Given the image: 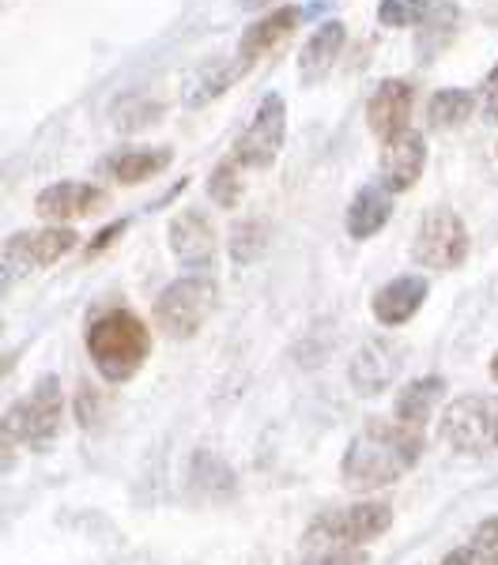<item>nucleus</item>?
I'll return each mask as SVG.
<instances>
[{
  "label": "nucleus",
  "instance_id": "1",
  "mask_svg": "<svg viewBox=\"0 0 498 565\" xmlns=\"http://www.w3.org/2000/svg\"><path fill=\"white\" fill-rule=\"evenodd\" d=\"M423 457V430H412L404 423H378L362 426L351 437L348 452L340 460L343 487L356 490V494H370V490L393 487L396 479H404L407 471L420 463Z\"/></svg>",
  "mask_w": 498,
  "mask_h": 565
},
{
  "label": "nucleus",
  "instance_id": "2",
  "mask_svg": "<svg viewBox=\"0 0 498 565\" xmlns=\"http://www.w3.org/2000/svg\"><path fill=\"white\" fill-rule=\"evenodd\" d=\"M87 354L106 381H129L151 354V332L129 309H106L87 328Z\"/></svg>",
  "mask_w": 498,
  "mask_h": 565
},
{
  "label": "nucleus",
  "instance_id": "3",
  "mask_svg": "<svg viewBox=\"0 0 498 565\" xmlns=\"http://www.w3.org/2000/svg\"><path fill=\"white\" fill-rule=\"evenodd\" d=\"M65 426V388L53 373L34 381V388L23 399H15L4 412V449L8 445H50Z\"/></svg>",
  "mask_w": 498,
  "mask_h": 565
},
{
  "label": "nucleus",
  "instance_id": "4",
  "mask_svg": "<svg viewBox=\"0 0 498 565\" xmlns=\"http://www.w3.org/2000/svg\"><path fill=\"white\" fill-rule=\"evenodd\" d=\"M442 441L457 457H491L498 449V396H460L438 423Z\"/></svg>",
  "mask_w": 498,
  "mask_h": 565
},
{
  "label": "nucleus",
  "instance_id": "5",
  "mask_svg": "<svg viewBox=\"0 0 498 565\" xmlns=\"http://www.w3.org/2000/svg\"><path fill=\"white\" fill-rule=\"evenodd\" d=\"M220 306V287L208 276H186L174 279L156 298V324L170 340H189L204 328L208 317Z\"/></svg>",
  "mask_w": 498,
  "mask_h": 565
},
{
  "label": "nucleus",
  "instance_id": "6",
  "mask_svg": "<svg viewBox=\"0 0 498 565\" xmlns=\"http://www.w3.org/2000/svg\"><path fill=\"white\" fill-rule=\"evenodd\" d=\"M393 524V505L389 501H359L348 509H329L306 527V540L329 551H359L362 543L378 540Z\"/></svg>",
  "mask_w": 498,
  "mask_h": 565
},
{
  "label": "nucleus",
  "instance_id": "7",
  "mask_svg": "<svg viewBox=\"0 0 498 565\" xmlns=\"http://www.w3.org/2000/svg\"><path fill=\"white\" fill-rule=\"evenodd\" d=\"M412 260L427 271H453L468 260V226L453 207H434L423 215L412 242Z\"/></svg>",
  "mask_w": 498,
  "mask_h": 565
},
{
  "label": "nucleus",
  "instance_id": "8",
  "mask_svg": "<svg viewBox=\"0 0 498 565\" xmlns=\"http://www.w3.org/2000/svg\"><path fill=\"white\" fill-rule=\"evenodd\" d=\"M284 140H287V103L279 90H268L261 98L257 114H253L250 129L234 143L231 159L242 170H268L279 159V151H284Z\"/></svg>",
  "mask_w": 498,
  "mask_h": 565
},
{
  "label": "nucleus",
  "instance_id": "9",
  "mask_svg": "<svg viewBox=\"0 0 498 565\" xmlns=\"http://www.w3.org/2000/svg\"><path fill=\"white\" fill-rule=\"evenodd\" d=\"M76 249V234L68 226H45V231H20L4 242V282L20 279L34 268H50L65 253Z\"/></svg>",
  "mask_w": 498,
  "mask_h": 565
},
{
  "label": "nucleus",
  "instance_id": "10",
  "mask_svg": "<svg viewBox=\"0 0 498 565\" xmlns=\"http://www.w3.org/2000/svg\"><path fill=\"white\" fill-rule=\"evenodd\" d=\"M298 20H303V8L284 4V8H276V12H268L265 20L250 23L246 31H242V39H239V61H234L239 72H250L257 61H265L268 53H276L279 45L295 34Z\"/></svg>",
  "mask_w": 498,
  "mask_h": 565
},
{
  "label": "nucleus",
  "instance_id": "11",
  "mask_svg": "<svg viewBox=\"0 0 498 565\" xmlns=\"http://www.w3.org/2000/svg\"><path fill=\"white\" fill-rule=\"evenodd\" d=\"M412 106H415V87L407 84V79H382L374 95H370V103H367L370 132H374L382 143H389L393 136L407 132Z\"/></svg>",
  "mask_w": 498,
  "mask_h": 565
},
{
  "label": "nucleus",
  "instance_id": "12",
  "mask_svg": "<svg viewBox=\"0 0 498 565\" xmlns=\"http://www.w3.org/2000/svg\"><path fill=\"white\" fill-rule=\"evenodd\" d=\"M106 207V193L87 181H57V185L42 189L34 200V212L50 223H76V218H91Z\"/></svg>",
  "mask_w": 498,
  "mask_h": 565
},
{
  "label": "nucleus",
  "instance_id": "13",
  "mask_svg": "<svg viewBox=\"0 0 498 565\" xmlns=\"http://www.w3.org/2000/svg\"><path fill=\"white\" fill-rule=\"evenodd\" d=\"M423 167H427V140H423V132L407 129L382 148L378 170H382V185L389 193H407L423 178Z\"/></svg>",
  "mask_w": 498,
  "mask_h": 565
},
{
  "label": "nucleus",
  "instance_id": "14",
  "mask_svg": "<svg viewBox=\"0 0 498 565\" xmlns=\"http://www.w3.org/2000/svg\"><path fill=\"white\" fill-rule=\"evenodd\" d=\"M167 234H170V249H174V257L181 264H189V268H197V271L212 268L215 231H212V223H208V215L201 212V207H186V212H178L174 218H170Z\"/></svg>",
  "mask_w": 498,
  "mask_h": 565
},
{
  "label": "nucleus",
  "instance_id": "15",
  "mask_svg": "<svg viewBox=\"0 0 498 565\" xmlns=\"http://www.w3.org/2000/svg\"><path fill=\"white\" fill-rule=\"evenodd\" d=\"M404 366V354L396 343L389 340H370L362 343L359 354L351 359V385H356L359 396H378V392H385L389 385L396 381V373Z\"/></svg>",
  "mask_w": 498,
  "mask_h": 565
},
{
  "label": "nucleus",
  "instance_id": "16",
  "mask_svg": "<svg viewBox=\"0 0 498 565\" xmlns=\"http://www.w3.org/2000/svg\"><path fill=\"white\" fill-rule=\"evenodd\" d=\"M427 279L423 276H396L389 279L382 290L374 295V302H370V309H374V321L385 324V328H401L412 321L415 313H420V306L427 302Z\"/></svg>",
  "mask_w": 498,
  "mask_h": 565
},
{
  "label": "nucleus",
  "instance_id": "17",
  "mask_svg": "<svg viewBox=\"0 0 498 565\" xmlns=\"http://www.w3.org/2000/svg\"><path fill=\"white\" fill-rule=\"evenodd\" d=\"M343 23L340 20H325L317 31L310 34V42L303 45L298 53V76L303 84H321L325 76L332 72V65L340 61V50H343Z\"/></svg>",
  "mask_w": 498,
  "mask_h": 565
},
{
  "label": "nucleus",
  "instance_id": "18",
  "mask_svg": "<svg viewBox=\"0 0 498 565\" xmlns=\"http://www.w3.org/2000/svg\"><path fill=\"white\" fill-rule=\"evenodd\" d=\"M442 396H446V377H438V373H427V377H415L401 385L393 399V415L396 423L412 426V430H423L427 426V418L434 415V407L442 404Z\"/></svg>",
  "mask_w": 498,
  "mask_h": 565
},
{
  "label": "nucleus",
  "instance_id": "19",
  "mask_svg": "<svg viewBox=\"0 0 498 565\" xmlns=\"http://www.w3.org/2000/svg\"><path fill=\"white\" fill-rule=\"evenodd\" d=\"M393 215V193L385 185H362L348 204V234L356 242L374 238Z\"/></svg>",
  "mask_w": 498,
  "mask_h": 565
},
{
  "label": "nucleus",
  "instance_id": "20",
  "mask_svg": "<svg viewBox=\"0 0 498 565\" xmlns=\"http://www.w3.org/2000/svg\"><path fill=\"white\" fill-rule=\"evenodd\" d=\"M170 159H174L170 148H129L114 159V178L121 185H144V181L162 174L170 167Z\"/></svg>",
  "mask_w": 498,
  "mask_h": 565
},
{
  "label": "nucleus",
  "instance_id": "21",
  "mask_svg": "<svg viewBox=\"0 0 498 565\" xmlns=\"http://www.w3.org/2000/svg\"><path fill=\"white\" fill-rule=\"evenodd\" d=\"M239 76H242L239 65H220V61L197 68L193 76H189V84H186V106H208L212 98H220Z\"/></svg>",
  "mask_w": 498,
  "mask_h": 565
},
{
  "label": "nucleus",
  "instance_id": "22",
  "mask_svg": "<svg viewBox=\"0 0 498 565\" xmlns=\"http://www.w3.org/2000/svg\"><path fill=\"white\" fill-rule=\"evenodd\" d=\"M473 106H476L473 90H460V87L434 90V95H431V106H427L431 129H457V125H465V121H468Z\"/></svg>",
  "mask_w": 498,
  "mask_h": 565
},
{
  "label": "nucleus",
  "instance_id": "23",
  "mask_svg": "<svg viewBox=\"0 0 498 565\" xmlns=\"http://www.w3.org/2000/svg\"><path fill=\"white\" fill-rule=\"evenodd\" d=\"M239 170L242 167L234 159H223L220 167L212 170V178H208V196H212L220 207H239L242 189H246V181H242Z\"/></svg>",
  "mask_w": 498,
  "mask_h": 565
},
{
  "label": "nucleus",
  "instance_id": "24",
  "mask_svg": "<svg viewBox=\"0 0 498 565\" xmlns=\"http://www.w3.org/2000/svg\"><path fill=\"white\" fill-rule=\"evenodd\" d=\"M265 231H268L265 218H246V223L234 226V231H231V257L239 264L257 260L261 249H265V242H268Z\"/></svg>",
  "mask_w": 498,
  "mask_h": 565
},
{
  "label": "nucleus",
  "instance_id": "25",
  "mask_svg": "<svg viewBox=\"0 0 498 565\" xmlns=\"http://www.w3.org/2000/svg\"><path fill=\"white\" fill-rule=\"evenodd\" d=\"M427 12H431V0H382L378 4V23L389 26V31H401V26L423 23Z\"/></svg>",
  "mask_w": 498,
  "mask_h": 565
},
{
  "label": "nucleus",
  "instance_id": "26",
  "mask_svg": "<svg viewBox=\"0 0 498 565\" xmlns=\"http://www.w3.org/2000/svg\"><path fill=\"white\" fill-rule=\"evenodd\" d=\"M476 565H498V516H487L473 532V546H468Z\"/></svg>",
  "mask_w": 498,
  "mask_h": 565
},
{
  "label": "nucleus",
  "instance_id": "27",
  "mask_svg": "<svg viewBox=\"0 0 498 565\" xmlns=\"http://www.w3.org/2000/svg\"><path fill=\"white\" fill-rule=\"evenodd\" d=\"M129 109H133V114H114V125L121 132H136V129H144V125L156 121V117H162L159 106H140L136 98H129Z\"/></svg>",
  "mask_w": 498,
  "mask_h": 565
},
{
  "label": "nucleus",
  "instance_id": "28",
  "mask_svg": "<svg viewBox=\"0 0 498 565\" xmlns=\"http://www.w3.org/2000/svg\"><path fill=\"white\" fill-rule=\"evenodd\" d=\"M362 562H367L362 551H321L314 558H306L303 565H362Z\"/></svg>",
  "mask_w": 498,
  "mask_h": 565
},
{
  "label": "nucleus",
  "instance_id": "29",
  "mask_svg": "<svg viewBox=\"0 0 498 565\" xmlns=\"http://www.w3.org/2000/svg\"><path fill=\"white\" fill-rule=\"evenodd\" d=\"M484 114L491 117V121H498V65L491 68V76H487V84H484Z\"/></svg>",
  "mask_w": 498,
  "mask_h": 565
},
{
  "label": "nucleus",
  "instance_id": "30",
  "mask_svg": "<svg viewBox=\"0 0 498 565\" xmlns=\"http://www.w3.org/2000/svg\"><path fill=\"white\" fill-rule=\"evenodd\" d=\"M442 565H476V562H473V554H468V551H449L446 558H442Z\"/></svg>",
  "mask_w": 498,
  "mask_h": 565
},
{
  "label": "nucleus",
  "instance_id": "31",
  "mask_svg": "<svg viewBox=\"0 0 498 565\" xmlns=\"http://www.w3.org/2000/svg\"><path fill=\"white\" fill-rule=\"evenodd\" d=\"M246 12H261V8H268V4H276V0H239Z\"/></svg>",
  "mask_w": 498,
  "mask_h": 565
},
{
  "label": "nucleus",
  "instance_id": "32",
  "mask_svg": "<svg viewBox=\"0 0 498 565\" xmlns=\"http://www.w3.org/2000/svg\"><path fill=\"white\" fill-rule=\"evenodd\" d=\"M491 381L498 385V351H495V359H491Z\"/></svg>",
  "mask_w": 498,
  "mask_h": 565
}]
</instances>
